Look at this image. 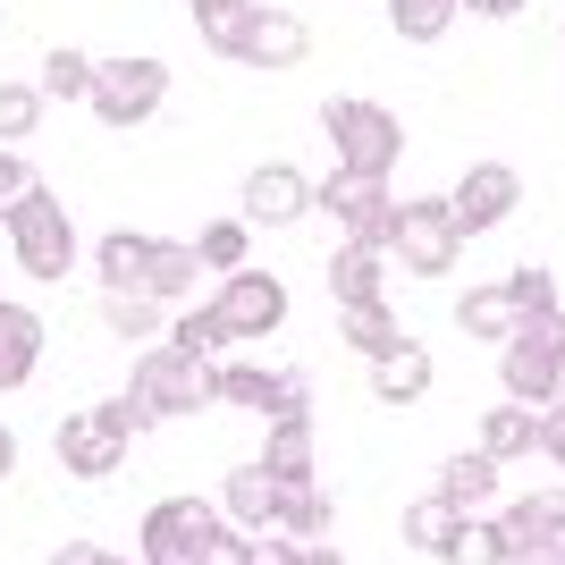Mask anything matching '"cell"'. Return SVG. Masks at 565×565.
Returning <instances> with one entry per match:
<instances>
[{"label":"cell","mask_w":565,"mask_h":565,"mask_svg":"<svg viewBox=\"0 0 565 565\" xmlns=\"http://www.w3.org/2000/svg\"><path fill=\"white\" fill-rule=\"evenodd\" d=\"M127 405H136V423H186V414H203L212 405V363L186 347H169V338H152V347H136V363H127Z\"/></svg>","instance_id":"6da1fadb"},{"label":"cell","mask_w":565,"mask_h":565,"mask_svg":"<svg viewBox=\"0 0 565 565\" xmlns=\"http://www.w3.org/2000/svg\"><path fill=\"white\" fill-rule=\"evenodd\" d=\"M203 51H212V60H236V68H305L312 60V25L296 18V9L245 0V9H228V18L203 25Z\"/></svg>","instance_id":"7a4b0ae2"},{"label":"cell","mask_w":565,"mask_h":565,"mask_svg":"<svg viewBox=\"0 0 565 565\" xmlns=\"http://www.w3.org/2000/svg\"><path fill=\"white\" fill-rule=\"evenodd\" d=\"M0 228H9V254H18V270L34 287H60L76 270V220H68V203H60L43 178L0 212Z\"/></svg>","instance_id":"3957f363"},{"label":"cell","mask_w":565,"mask_h":565,"mask_svg":"<svg viewBox=\"0 0 565 565\" xmlns=\"http://www.w3.org/2000/svg\"><path fill=\"white\" fill-rule=\"evenodd\" d=\"M321 136H330L338 169H363V178H388L405 161V118L372 94H330L321 102Z\"/></svg>","instance_id":"277c9868"},{"label":"cell","mask_w":565,"mask_h":565,"mask_svg":"<svg viewBox=\"0 0 565 565\" xmlns=\"http://www.w3.org/2000/svg\"><path fill=\"white\" fill-rule=\"evenodd\" d=\"M136 405L127 397H94V405H76L68 423L51 430V448H60V472L68 481H110L118 465H127V448H136Z\"/></svg>","instance_id":"5b68a950"},{"label":"cell","mask_w":565,"mask_h":565,"mask_svg":"<svg viewBox=\"0 0 565 565\" xmlns=\"http://www.w3.org/2000/svg\"><path fill=\"white\" fill-rule=\"evenodd\" d=\"M498 380H507L515 405H557V388H565V312L515 321V338L498 347Z\"/></svg>","instance_id":"8992f818"},{"label":"cell","mask_w":565,"mask_h":565,"mask_svg":"<svg viewBox=\"0 0 565 565\" xmlns=\"http://www.w3.org/2000/svg\"><path fill=\"white\" fill-rule=\"evenodd\" d=\"M161 102H169V68L161 60H143V51L94 60V102H85V110H94L102 127H143V118H161Z\"/></svg>","instance_id":"52a82bcc"},{"label":"cell","mask_w":565,"mask_h":565,"mask_svg":"<svg viewBox=\"0 0 565 565\" xmlns=\"http://www.w3.org/2000/svg\"><path fill=\"white\" fill-rule=\"evenodd\" d=\"M388 254L414 270V279H448L456 254H465V228H456L448 194H423V203H397V236H388Z\"/></svg>","instance_id":"ba28073f"},{"label":"cell","mask_w":565,"mask_h":565,"mask_svg":"<svg viewBox=\"0 0 565 565\" xmlns=\"http://www.w3.org/2000/svg\"><path fill=\"white\" fill-rule=\"evenodd\" d=\"M321 212L347 228V245H380L388 254V236H397V194H388V178H363V169H330L321 178Z\"/></svg>","instance_id":"9c48e42d"},{"label":"cell","mask_w":565,"mask_h":565,"mask_svg":"<svg viewBox=\"0 0 565 565\" xmlns=\"http://www.w3.org/2000/svg\"><path fill=\"white\" fill-rule=\"evenodd\" d=\"M220 523H228V515H220V498H161V507H143V532H136L143 557L136 565H186Z\"/></svg>","instance_id":"30bf717a"},{"label":"cell","mask_w":565,"mask_h":565,"mask_svg":"<svg viewBox=\"0 0 565 565\" xmlns=\"http://www.w3.org/2000/svg\"><path fill=\"white\" fill-rule=\"evenodd\" d=\"M321 212V186H312L296 161H254L245 169V228H296V220Z\"/></svg>","instance_id":"8fae6325"},{"label":"cell","mask_w":565,"mask_h":565,"mask_svg":"<svg viewBox=\"0 0 565 565\" xmlns=\"http://www.w3.org/2000/svg\"><path fill=\"white\" fill-rule=\"evenodd\" d=\"M212 312L228 321V338H236V347H245V338H270V330L287 321V279H279V270H254V262H245L236 279H220Z\"/></svg>","instance_id":"7c38bea8"},{"label":"cell","mask_w":565,"mask_h":565,"mask_svg":"<svg viewBox=\"0 0 565 565\" xmlns=\"http://www.w3.org/2000/svg\"><path fill=\"white\" fill-rule=\"evenodd\" d=\"M515 203H523L515 161H472L465 178H456V194H448V212H456V228H465V236L507 228V220H515Z\"/></svg>","instance_id":"4fadbf2b"},{"label":"cell","mask_w":565,"mask_h":565,"mask_svg":"<svg viewBox=\"0 0 565 565\" xmlns=\"http://www.w3.org/2000/svg\"><path fill=\"white\" fill-rule=\"evenodd\" d=\"M296 397H312L305 372H279V363H212V405H236V414H287Z\"/></svg>","instance_id":"5bb4252c"},{"label":"cell","mask_w":565,"mask_h":565,"mask_svg":"<svg viewBox=\"0 0 565 565\" xmlns=\"http://www.w3.org/2000/svg\"><path fill=\"white\" fill-rule=\"evenodd\" d=\"M152 254H161V236H143V228H102V236H94V279H102V296H143Z\"/></svg>","instance_id":"9a60e30c"},{"label":"cell","mask_w":565,"mask_h":565,"mask_svg":"<svg viewBox=\"0 0 565 565\" xmlns=\"http://www.w3.org/2000/svg\"><path fill=\"white\" fill-rule=\"evenodd\" d=\"M363 372H372V397H380V405H423V397H430V372H439V363H430L423 338H397V347L372 354Z\"/></svg>","instance_id":"2e32d148"},{"label":"cell","mask_w":565,"mask_h":565,"mask_svg":"<svg viewBox=\"0 0 565 565\" xmlns=\"http://www.w3.org/2000/svg\"><path fill=\"white\" fill-rule=\"evenodd\" d=\"M34 372H43V312L18 305V296H0V397L25 388Z\"/></svg>","instance_id":"e0dca14e"},{"label":"cell","mask_w":565,"mask_h":565,"mask_svg":"<svg viewBox=\"0 0 565 565\" xmlns=\"http://www.w3.org/2000/svg\"><path fill=\"white\" fill-rule=\"evenodd\" d=\"M279 490L287 481L254 456V465H236L228 481H220V515H228L236 532H262V523H279Z\"/></svg>","instance_id":"ac0fdd59"},{"label":"cell","mask_w":565,"mask_h":565,"mask_svg":"<svg viewBox=\"0 0 565 565\" xmlns=\"http://www.w3.org/2000/svg\"><path fill=\"white\" fill-rule=\"evenodd\" d=\"M472 456H490L498 472L515 465V456H541V405H490V414H481V439H472Z\"/></svg>","instance_id":"d6986e66"},{"label":"cell","mask_w":565,"mask_h":565,"mask_svg":"<svg viewBox=\"0 0 565 565\" xmlns=\"http://www.w3.org/2000/svg\"><path fill=\"white\" fill-rule=\"evenodd\" d=\"M262 465L279 472V481H312V405L270 414V430H262Z\"/></svg>","instance_id":"ffe728a7"},{"label":"cell","mask_w":565,"mask_h":565,"mask_svg":"<svg viewBox=\"0 0 565 565\" xmlns=\"http://www.w3.org/2000/svg\"><path fill=\"white\" fill-rule=\"evenodd\" d=\"M430 498H448L456 515H481V507L498 498V465H490V456H472V448L448 456V465L430 472Z\"/></svg>","instance_id":"44dd1931"},{"label":"cell","mask_w":565,"mask_h":565,"mask_svg":"<svg viewBox=\"0 0 565 565\" xmlns=\"http://www.w3.org/2000/svg\"><path fill=\"white\" fill-rule=\"evenodd\" d=\"M380 279H388V254H380V245H338L330 254V296L338 305H380Z\"/></svg>","instance_id":"7402d4cb"},{"label":"cell","mask_w":565,"mask_h":565,"mask_svg":"<svg viewBox=\"0 0 565 565\" xmlns=\"http://www.w3.org/2000/svg\"><path fill=\"white\" fill-rule=\"evenodd\" d=\"M338 338L372 363V354H388L405 330H397V312H388V296H380V305H338Z\"/></svg>","instance_id":"603a6c76"},{"label":"cell","mask_w":565,"mask_h":565,"mask_svg":"<svg viewBox=\"0 0 565 565\" xmlns=\"http://www.w3.org/2000/svg\"><path fill=\"white\" fill-rule=\"evenodd\" d=\"M279 532L287 541H330V490H321V481H287L279 490Z\"/></svg>","instance_id":"cb8c5ba5"},{"label":"cell","mask_w":565,"mask_h":565,"mask_svg":"<svg viewBox=\"0 0 565 565\" xmlns=\"http://www.w3.org/2000/svg\"><path fill=\"white\" fill-rule=\"evenodd\" d=\"M456 330L481 338V347H507V338H515V312H507L498 279H490V287H472V296H456Z\"/></svg>","instance_id":"d4e9b609"},{"label":"cell","mask_w":565,"mask_h":565,"mask_svg":"<svg viewBox=\"0 0 565 565\" xmlns=\"http://www.w3.org/2000/svg\"><path fill=\"white\" fill-rule=\"evenodd\" d=\"M245 254H254V228H245V220H212V228L194 236L203 279H236V270H245Z\"/></svg>","instance_id":"484cf974"},{"label":"cell","mask_w":565,"mask_h":565,"mask_svg":"<svg viewBox=\"0 0 565 565\" xmlns=\"http://www.w3.org/2000/svg\"><path fill=\"white\" fill-rule=\"evenodd\" d=\"M456 523H465V515H456L448 498H430V490H423L414 507H405V523H397V532H405V548H423V557H448Z\"/></svg>","instance_id":"4316f807"},{"label":"cell","mask_w":565,"mask_h":565,"mask_svg":"<svg viewBox=\"0 0 565 565\" xmlns=\"http://www.w3.org/2000/svg\"><path fill=\"white\" fill-rule=\"evenodd\" d=\"M34 85H43V102H94V51L60 43L43 68H34Z\"/></svg>","instance_id":"83f0119b"},{"label":"cell","mask_w":565,"mask_h":565,"mask_svg":"<svg viewBox=\"0 0 565 565\" xmlns=\"http://www.w3.org/2000/svg\"><path fill=\"white\" fill-rule=\"evenodd\" d=\"M169 347H186V354H203V363H220V354H228L236 338H228V321L212 312V296H203V305L169 312Z\"/></svg>","instance_id":"f1b7e54d"},{"label":"cell","mask_w":565,"mask_h":565,"mask_svg":"<svg viewBox=\"0 0 565 565\" xmlns=\"http://www.w3.org/2000/svg\"><path fill=\"white\" fill-rule=\"evenodd\" d=\"M102 321H110L127 347H152V338H169V305H152V296H102Z\"/></svg>","instance_id":"f546056e"},{"label":"cell","mask_w":565,"mask_h":565,"mask_svg":"<svg viewBox=\"0 0 565 565\" xmlns=\"http://www.w3.org/2000/svg\"><path fill=\"white\" fill-rule=\"evenodd\" d=\"M498 296H507V312H515V321H541V312H565V305H557V279H548L541 262L507 270V279H498Z\"/></svg>","instance_id":"4dcf8cb0"},{"label":"cell","mask_w":565,"mask_h":565,"mask_svg":"<svg viewBox=\"0 0 565 565\" xmlns=\"http://www.w3.org/2000/svg\"><path fill=\"white\" fill-rule=\"evenodd\" d=\"M43 85H25V76H9V85H0V143H9V152H18L25 136H34V127H43Z\"/></svg>","instance_id":"1f68e13d"},{"label":"cell","mask_w":565,"mask_h":565,"mask_svg":"<svg viewBox=\"0 0 565 565\" xmlns=\"http://www.w3.org/2000/svg\"><path fill=\"white\" fill-rule=\"evenodd\" d=\"M456 9H465V0H388V25H397L405 43H439L456 25Z\"/></svg>","instance_id":"d6a6232c"},{"label":"cell","mask_w":565,"mask_h":565,"mask_svg":"<svg viewBox=\"0 0 565 565\" xmlns=\"http://www.w3.org/2000/svg\"><path fill=\"white\" fill-rule=\"evenodd\" d=\"M439 565H507V557H498V523H490V515H465Z\"/></svg>","instance_id":"836d02e7"},{"label":"cell","mask_w":565,"mask_h":565,"mask_svg":"<svg viewBox=\"0 0 565 565\" xmlns=\"http://www.w3.org/2000/svg\"><path fill=\"white\" fill-rule=\"evenodd\" d=\"M186 565H262V548H254V532H236V523H220L212 541L194 548Z\"/></svg>","instance_id":"e575fe53"},{"label":"cell","mask_w":565,"mask_h":565,"mask_svg":"<svg viewBox=\"0 0 565 565\" xmlns=\"http://www.w3.org/2000/svg\"><path fill=\"white\" fill-rule=\"evenodd\" d=\"M262 565H347V557L330 541H287L279 532V541H262Z\"/></svg>","instance_id":"d590c367"},{"label":"cell","mask_w":565,"mask_h":565,"mask_svg":"<svg viewBox=\"0 0 565 565\" xmlns=\"http://www.w3.org/2000/svg\"><path fill=\"white\" fill-rule=\"evenodd\" d=\"M25 186H34V169H25L18 152H9V143H0V212H9V203H18Z\"/></svg>","instance_id":"8d00e7d4"},{"label":"cell","mask_w":565,"mask_h":565,"mask_svg":"<svg viewBox=\"0 0 565 565\" xmlns=\"http://www.w3.org/2000/svg\"><path fill=\"white\" fill-rule=\"evenodd\" d=\"M541 456L565 472V405H541Z\"/></svg>","instance_id":"74e56055"},{"label":"cell","mask_w":565,"mask_h":565,"mask_svg":"<svg viewBox=\"0 0 565 565\" xmlns=\"http://www.w3.org/2000/svg\"><path fill=\"white\" fill-rule=\"evenodd\" d=\"M51 565H127V557H118V548H102V541H68Z\"/></svg>","instance_id":"f35d334b"},{"label":"cell","mask_w":565,"mask_h":565,"mask_svg":"<svg viewBox=\"0 0 565 565\" xmlns=\"http://www.w3.org/2000/svg\"><path fill=\"white\" fill-rule=\"evenodd\" d=\"M472 18H523V0H465Z\"/></svg>","instance_id":"ab89813d"},{"label":"cell","mask_w":565,"mask_h":565,"mask_svg":"<svg viewBox=\"0 0 565 565\" xmlns=\"http://www.w3.org/2000/svg\"><path fill=\"white\" fill-rule=\"evenodd\" d=\"M194 9V25H212V18H228V9H245V0H186Z\"/></svg>","instance_id":"60d3db41"},{"label":"cell","mask_w":565,"mask_h":565,"mask_svg":"<svg viewBox=\"0 0 565 565\" xmlns=\"http://www.w3.org/2000/svg\"><path fill=\"white\" fill-rule=\"evenodd\" d=\"M9 472H18V430L0 423V481H9Z\"/></svg>","instance_id":"b9f144b4"}]
</instances>
